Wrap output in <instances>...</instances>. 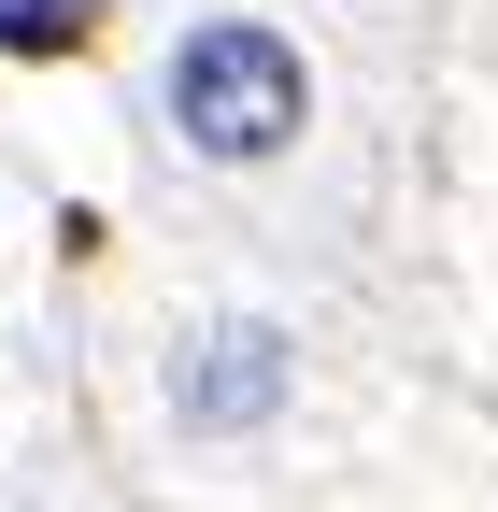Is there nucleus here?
<instances>
[{
	"mask_svg": "<svg viewBox=\"0 0 498 512\" xmlns=\"http://www.w3.org/2000/svg\"><path fill=\"white\" fill-rule=\"evenodd\" d=\"M0 43H15V57H57V43H86V0H0Z\"/></svg>",
	"mask_w": 498,
	"mask_h": 512,
	"instance_id": "3",
	"label": "nucleus"
},
{
	"mask_svg": "<svg viewBox=\"0 0 498 512\" xmlns=\"http://www.w3.org/2000/svg\"><path fill=\"white\" fill-rule=\"evenodd\" d=\"M285 328H257V313H242V328H214L200 356L171 370V399H185V427H271L285 413Z\"/></svg>",
	"mask_w": 498,
	"mask_h": 512,
	"instance_id": "2",
	"label": "nucleus"
},
{
	"mask_svg": "<svg viewBox=\"0 0 498 512\" xmlns=\"http://www.w3.org/2000/svg\"><path fill=\"white\" fill-rule=\"evenodd\" d=\"M299 114H314V86H299V43H285V29L214 15V29H185V43H171V128H185L200 157L257 171V157L299 143Z\"/></svg>",
	"mask_w": 498,
	"mask_h": 512,
	"instance_id": "1",
	"label": "nucleus"
}]
</instances>
